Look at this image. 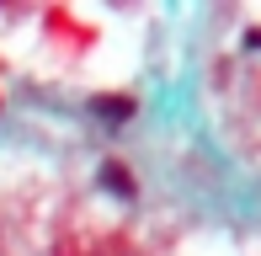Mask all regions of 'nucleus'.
Wrapping results in <instances>:
<instances>
[{
	"instance_id": "1",
	"label": "nucleus",
	"mask_w": 261,
	"mask_h": 256,
	"mask_svg": "<svg viewBox=\"0 0 261 256\" xmlns=\"http://www.w3.org/2000/svg\"><path fill=\"white\" fill-rule=\"evenodd\" d=\"M101 182H107L117 197H134V176H128V166H123V160H107V166H101Z\"/></svg>"
},
{
	"instance_id": "2",
	"label": "nucleus",
	"mask_w": 261,
	"mask_h": 256,
	"mask_svg": "<svg viewBox=\"0 0 261 256\" xmlns=\"http://www.w3.org/2000/svg\"><path fill=\"white\" fill-rule=\"evenodd\" d=\"M96 112L112 118V123H123V118H134V101L128 96H96Z\"/></svg>"
}]
</instances>
